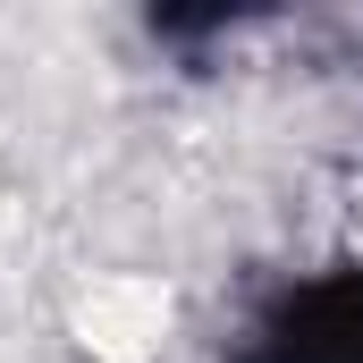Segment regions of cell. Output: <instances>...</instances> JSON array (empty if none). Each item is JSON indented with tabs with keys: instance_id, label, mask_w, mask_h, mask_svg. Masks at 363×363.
<instances>
[{
	"instance_id": "obj_1",
	"label": "cell",
	"mask_w": 363,
	"mask_h": 363,
	"mask_svg": "<svg viewBox=\"0 0 363 363\" xmlns=\"http://www.w3.org/2000/svg\"><path fill=\"white\" fill-rule=\"evenodd\" d=\"M254 363H363V287H330L313 304H287Z\"/></svg>"
}]
</instances>
